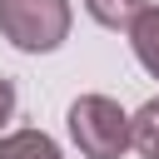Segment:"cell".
Listing matches in <instances>:
<instances>
[{
	"instance_id": "2",
	"label": "cell",
	"mask_w": 159,
	"mask_h": 159,
	"mask_svg": "<svg viewBox=\"0 0 159 159\" xmlns=\"http://www.w3.org/2000/svg\"><path fill=\"white\" fill-rule=\"evenodd\" d=\"M0 35L25 55H45L70 35V0H0Z\"/></svg>"
},
{
	"instance_id": "5",
	"label": "cell",
	"mask_w": 159,
	"mask_h": 159,
	"mask_svg": "<svg viewBox=\"0 0 159 159\" xmlns=\"http://www.w3.org/2000/svg\"><path fill=\"white\" fill-rule=\"evenodd\" d=\"M84 10H89L99 25H109V30H129V25L149 10V0H84Z\"/></svg>"
},
{
	"instance_id": "3",
	"label": "cell",
	"mask_w": 159,
	"mask_h": 159,
	"mask_svg": "<svg viewBox=\"0 0 159 159\" xmlns=\"http://www.w3.org/2000/svg\"><path fill=\"white\" fill-rule=\"evenodd\" d=\"M129 45H134V60L159 80V5H149V10L129 25Z\"/></svg>"
},
{
	"instance_id": "6",
	"label": "cell",
	"mask_w": 159,
	"mask_h": 159,
	"mask_svg": "<svg viewBox=\"0 0 159 159\" xmlns=\"http://www.w3.org/2000/svg\"><path fill=\"white\" fill-rule=\"evenodd\" d=\"M129 139H134V149L144 159H159V99L139 104V114L129 119Z\"/></svg>"
},
{
	"instance_id": "7",
	"label": "cell",
	"mask_w": 159,
	"mask_h": 159,
	"mask_svg": "<svg viewBox=\"0 0 159 159\" xmlns=\"http://www.w3.org/2000/svg\"><path fill=\"white\" fill-rule=\"evenodd\" d=\"M10 114H15V84H10V80H0V124H5Z\"/></svg>"
},
{
	"instance_id": "1",
	"label": "cell",
	"mask_w": 159,
	"mask_h": 159,
	"mask_svg": "<svg viewBox=\"0 0 159 159\" xmlns=\"http://www.w3.org/2000/svg\"><path fill=\"white\" fill-rule=\"evenodd\" d=\"M70 139L80 144L84 159H119L129 139V114L109 94H80L70 104Z\"/></svg>"
},
{
	"instance_id": "4",
	"label": "cell",
	"mask_w": 159,
	"mask_h": 159,
	"mask_svg": "<svg viewBox=\"0 0 159 159\" xmlns=\"http://www.w3.org/2000/svg\"><path fill=\"white\" fill-rule=\"evenodd\" d=\"M0 159H60V149H55L50 134L20 129V134H5V139H0Z\"/></svg>"
}]
</instances>
